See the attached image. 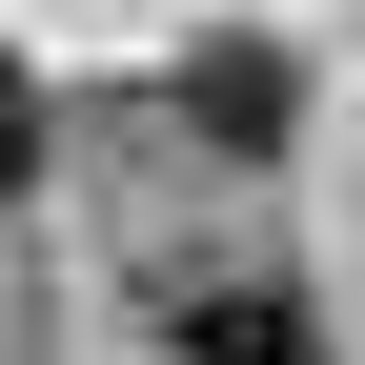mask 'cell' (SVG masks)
Returning <instances> with one entry per match:
<instances>
[{
  "label": "cell",
  "instance_id": "1",
  "mask_svg": "<svg viewBox=\"0 0 365 365\" xmlns=\"http://www.w3.org/2000/svg\"><path fill=\"white\" fill-rule=\"evenodd\" d=\"M182 122H203L223 163H264L284 143V61H264V41H203V61H182Z\"/></svg>",
  "mask_w": 365,
  "mask_h": 365
},
{
  "label": "cell",
  "instance_id": "2",
  "mask_svg": "<svg viewBox=\"0 0 365 365\" xmlns=\"http://www.w3.org/2000/svg\"><path fill=\"white\" fill-rule=\"evenodd\" d=\"M182 365H325V345H304L284 284H203V304H182Z\"/></svg>",
  "mask_w": 365,
  "mask_h": 365
},
{
  "label": "cell",
  "instance_id": "3",
  "mask_svg": "<svg viewBox=\"0 0 365 365\" xmlns=\"http://www.w3.org/2000/svg\"><path fill=\"white\" fill-rule=\"evenodd\" d=\"M21 163H41V102H21V81H0V182H21Z\"/></svg>",
  "mask_w": 365,
  "mask_h": 365
}]
</instances>
